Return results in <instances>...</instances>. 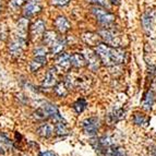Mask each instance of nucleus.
<instances>
[{
	"label": "nucleus",
	"instance_id": "18",
	"mask_svg": "<svg viewBox=\"0 0 156 156\" xmlns=\"http://www.w3.org/2000/svg\"><path fill=\"white\" fill-rule=\"evenodd\" d=\"M153 104H154V93L152 91H150L146 94V96L144 97L142 106H143V108L145 110H151Z\"/></svg>",
	"mask_w": 156,
	"mask_h": 156
},
{
	"label": "nucleus",
	"instance_id": "22",
	"mask_svg": "<svg viewBox=\"0 0 156 156\" xmlns=\"http://www.w3.org/2000/svg\"><path fill=\"white\" fill-rule=\"evenodd\" d=\"M86 101H85V99H83V98H80V99H78V101L73 104V108H74V110H76L78 114H81V112H83L84 109L86 108Z\"/></svg>",
	"mask_w": 156,
	"mask_h": 156
},
{
	"label": "nucleus",
	"instance_id": "15",
	"mask_svg": "<svg viewBox=\"0 0 156 156\" xmlns=\"http://www.w3.org/2000/svg\"><path fill=\"white\" fill-rule=\"evenodd\" d=\"M70 63L76 68H82L86 65L85 57L81 54H73L72 56H70Z\"/></svg>",
	"mask_w": 156,
	"mask_h": 156
},
{
	"label": "nucleus",
	"instance_id": "27",
	"mask_svg": "<svg viewBox=\"0 0 156 156\" xmlns=\"http://www.w3.org/2000/svg\"><path fill=\"white\" fill-rule=\"evenodd\" d=\"M134 122L136 123L138 126H142L143 123H145V122H146V118L144 117L143 115L135 114V115H134Z\"/></svg>",
	"mask_w": 156,
	"mask_h": 156
},
{
	"label": "nucleus",
	"instance_id": "23",
	"mask_svg": "<svg viewBox=\"0 0 156 156\" xmlns=\"http://www.w3.org/2000/svg\"><path fill=\"white\" fill-rule=\"evenodd\" d=\"M0 145L2 146L5 151H8L9 148H11V146H12L11 145V141L8 139V136L1 132H0Z\"/></svg>",
	"mask_w": 156,
	"mask_h": 156
},
{
	"label": "nucleus",
	"instance_id": "17",
	"mask_svg": "<svg viewBox=\"0 0 156 156\" xmlns=\"http://www.w3.org/2000/svg\"><path fill=\"white\" fill-rule=\"evenodd\" d=\"M43 36H44V43L46 45H48L49 47L58 39L57 34H56V32H54V31L46 32V33L43 34Z\"/></svg>",
	"mask_w": 156,
	"mask_h": 156
},
{
	"label": "nucleus",
	"instance_id": "9",
	"mask_svg": "<svg viewBox=\"0 0 156 156\" xmlns=\"http://www.w3.org/2000/svg\"><path fill=\"white\" fill-rule=\"evenodd\" d=\"M29 31V19L22 18L16 23V37L26 39Z\"/></svg>",
	"mask_w": 156,
	"mask_h": 156
},
{
	"label": "nucleus",
	"instance_id": "25",
	"mask_svg": "<svg viewBox=\"0 0 156 156\" xmlns=\"http://www.w3.org/2000/svg\"><path fill=\"white\" fill-rule=\"evenodd\" d=\"M55 92H56V94H57V95L63 97V96H66V95H67L68 89H67V86H66V84L61 82V83H59V84H57V85H56Z\"/></svg>",
	"mask_w": 156,
	"mask_h": 156
},
{
	"label": "nucleus",
	"instance_id": "19",
	"mask_svg": "<svg viewBox=\"0 0 156 156\" xmlns=\"http://www.w3.org/2000/svg\"><path fill=\"white\" fill-rule=\"evenodd\" d=\"M54 126H55V132L57 133L58 135L68 134V126H67V122H66L65 120L55 122V125Z\"/></svg>",
	"mask_w": 156,
	"mask_h": 156
},
{
	"label": "nucleus",
	"instance_id": "33",
	"mask_svg": "<svg viewBox=\"0 0 156 156\" xmlns=\"http://www.w3.org/2000/svg\"><path fill=\"white\" fill-rule=\"evenodd\" d=\"M0 12H1V3H0Z\"/></svg>",
	"mask_w": 156,
	"mask_h": 156
},
{
	"label": "nucleus",
	"instance_id": "8",
	"mask_svg": "<svg viewBox=\"0 0 156 156\" xmlns=\"http://www.w3.org/2000/svg\"><path fill=\"white\" fill-rule=\"evenodd\" d=\"M45 22L43 20H36L31 26V36L33 39H37L45 33Z\"/></svg>",
	"mask_w": 156,
	"mask_h": 156
},
{
	"label": "nucleus",
	"instance_id": "32",
	"mask_svg": "<svg viewBox=\"0 0 156 156\" xmlns=\"http://www.w3.org/2000/svg\"><path fill=\"white\" fill-rule=\"evenodd\" d=\"M152 153H153L154 156H156V147L154 148V150H152Z\"/></svg>",
	"mask_w": 156,
	"mask_h": 156
},
{
	"label": "nucleus",
	"instance_id": "6",
	"mask_svg": "<svg viewBox=\"0 0 156 156\" xmlns=\"http://www.w3.org/2000/svg\"><path fill=\"white\" fill-rule=\"evenodd\" d=\"M99 36L104 39L107 45H112L114 47L119 45V37L112 30H108V29L101 30L99 31Z\"/></svg>",
	"mask_w": 156,
	"mask_h": 156
},
{
	"label": "nucleus",
	"instance_id": "10",
	"mask_svg": "<svg viewBox=\"0 0 156 156\" xmlns=\"http://www.w3.org/2000/svg\"><path fill=\"white\" fill-rule=\"evenodd\" d=\"M70 66V55H68V54H61L56 60V67L59 71L65 72L69 69Z\"/></svg>",
	"mask_w": 156,
	"mask_h": 156
},
{
	"label": "nucleus",
	"instance_id": "7",
	"mask_svg": "<svg viewBox=\"0 0 156 156\" xmlns=\"http://www.w3.org/2000/svg\"><path fill=\"white\" fill-rule=\"evenodd\" d=\"M84 57H85L86 62H87V65H89V68L91 69V70L95 71V70H97V69H98V67H99V60H98V58L99 57L97 56L96 52H94L92 49H86Z\"/></svg>",
	"mask_w": 156,
	"mask_h": 156
},
{
	"label": "nucleus",
	"instance_id": "13",
	"mask_svg": "<svg viewBox=\"0 0 156 156\" xmlns=\"http://www.w3.org/2000/svg\"><path fill=\"white\" fill-rule=\"evenodd\" d=\"M46 62H47V60L45 56H35V58H34L31 61V63H30V69H31L32 72H35V71H37L38 69H41L43 66L46 65Z\"/></svg>",
	"mask_w": 156,
	"mask_h": 156
},
{
	"label": "nucleus",
	"instance_id": "4",
	"mask_svg": "<svg viewBox=\"0 0 156 156\" xmlns=\"http://www.w3.org/2000/svg\"><path fill=\"white\" fill-rule=\"evenodd\" d=\"M26 47V39L16 37L9 46V51L12 56H20Z\"/></svg>",
	"mask_w": 156,
	"mask_h": 156
},
{
	"label": "nucleus",
	"instance_id": "26",
	"mask_svg": "<svg viewBox=\"0 0 156 156\" xmlns=\"http://www.w3.org/2000/svg\"><path fill=\"white\" fill-rule=\"evenodd\" d=\"M27 1V0H10V2H9V5H10V7L12 9H14V10H16V9L21 8L22 5H25V2Z\"/></svg>",
	"mask_w": 156,
	"mask_h": 156
},
{
	"label": "nucleus",
	"instance_id": "2",
	"mask_svg": "<svg viewBox=\"0 0 156 156\" xmlns=\"http://www.w3.org/2000/svg\"><path fill=\"white\" fill-rule=\"evenodd\" d=\"M92 12L95 16V18L97 19V21L104 26H108L110 24L114 23L115 16L112 13H109L108 11H106L103 8H98V7H94L92 8Z\"/></svg>",
	"mask_w": 156,
	"mask_h": 156
},
{
	"label": "nucleus",
	"instance_id": "31",
	"mask_svg": "<svg viewBox=\"0 0 156 156\" xmlns=\"http://www.w3.org/2000/svg\"><path fill=\"white\" fill-rule=\"evenodd\" d=\"M41 156H58V155L52 151H45L43 153H41Z\"/></svg>",
	"mask_w": 156,
	"mask_h": 156
},
{
	"label": "nucleus",
	"instance_id": "12",
	"mask_svg": "<svg viewBox=\"0 0 156 156\" xmlns=\"http://www.w3.org/2000/svg\"><path fill=\"white\" fill-rule=\"evenodd\" d=\"M55 26L60 33H67L70 30V22L65 16H58L55 20Z\"/></svg>",
	"mask_w": 156,
	"mask_h": 156
},
{
	"label": "nucleus",
	"instance_id": "24",
	"mask_svg": "<svg viewBox=\"0 0 156 156\" xmlns=\"http://www.w3.org/2000/svg\"><path fill=\"white\" fill-rule=\"evenodd\" d=\"M142 23L145 30H150L152 27V23H153V16L150 13H145L142 19Z\"/></svg>",
	"mask_w": 156,
	"mask_h": 156
},
{
	"label": "nucleus",
	"instance_id": "16",
	"mask_svg": "<svg viewBox=\"0 0 156 156\" xmlns=\"http://www.w3.org/2000/svg\"><path fill=\"white\" fill-rule=\"evenodd\" d=\"M66 47V41L62 38H58L54 44L50 46V51L51 54H60Z\"/></svg>",
	"mask_w": 156,
	"mask_h": 156
},
{
	"label": "nucleus",
	"instance_id": "30",
	"mask_svg": "<svg viewBox=\"0 0 156 156\" xmlns=\"http://www.w3.org/2000/svg\"><path fill=\"white\" fill-rule=\"evenodd\" d=\"M46 52L47 51L45 48H37V49L34 51V54H35V56H45Z\"/></svg>",
	"mask_w": 156,
	"mask_h": 156
},
{
	"label": "nucleus",
	"instance_id": "29",
	"mask_svg": "<svg viewBox=\"0 0 156 156\" xmlns=\"http://www.w3.org/2000/svg\"><path fill=\"white\" fill-rule=\"evenodd\" d=\"M90 3H95L97 5H101V7H105L108 3V0H87Z\"/></svg>",
	"mask_w": 156,
	"mask_h": 156
},
{
	"label": "nucleus",
	"instance_id": "11",
	"mask_svg": "<svg viewBox=\"0 0 156 156\" xmlns=\"http://www.w3.org/2000/svg\"><path fill=\"white\" fill-rule=\"evenodd\" d=\"M55 133V126L51 123H44L37 129V134L42 138H50Z\"/></svg>",
	"mask_w": 156,
	"mask_h": 156
},
{
	"label": "nucleus",
	"instance_id": "1",
	"mask_svg": "<svg viewBox=\"0 0 156 156\" xmlns=\"http://www.w3.org/2000/svg\"><path fill=\"white\" fill-rule=\"evenodd\" d=\"M97 56L99 57L101 61L106 66H115L120 65L125 61V50L117 47H110L109 45L101 44L97 45L96 51Z\"/></svg>",
	"mask_w": 156,
	"mask_h": 156
},
{
	"label": "nucleus",
	"instance_id": "21",
	"mask_svg": "<svg viewBox=\"0 0 156 156\" xmlns=\"http://www.w3.org/2000/svg\"><path fill=\"white\" fill-rule=\"evenodd\" d=\"M123 117H125V112H123L122 109H119V110H116V112H112L108 118H109L110 122L114 123V122H117L118 120H120Z\"/></svg>",
	"mask_w": 156,
	"mask_h": 156
},
{
	"label": "nucleus",
	"instance_id": "3",
	"mask_svg": "<svg viewBox=\"0 0 156 156\" xmlns=\"http://www.w3.org/2000/svg\"><path fill=\"white\" fill-rule=\"evenodd\" d=\"M41 10H42V3L39 0H27L23 8L24 16L25 18L33 16L38 12H41Z\"/></svg>",
	"mask_w": 156,
	"mask_h": 156
},
{
	"label": "nucleus",
	"instance_id": "28",
	"mask_svg": "<svg viewBox=\"0 0 156 156\" xmlns=\"http://www.w3.org/2000/svg\"><path fill=\"white\" fill-rule=\"evenodd\" d=\"M70 2V0H51V5H56V7H62Z\"/></svg>",
	"mask_w": 156,
	"mask_h": 156
},
{
	"label": "nucleus",
	"instance_id": "5",
	"mask_svg": "<svg viewBox=\"0 0 156 156\" xmlns=\"http://www.w3.org/2000/svg\"><path fill=\"white\" fill-rule=\"evenodd\" d=\"M98 127H99V121H98V119L95 117L87 118V119H85L83 122H82L83 131L89 135L96 134Z\"/></svg>",
	"mask_w": 156,
	"mask_h": 156
},
{
	"label": "nucleus",
	"instance_id": "20",
	"mask_svg": "<svg viewBox=\"0 0 156 156\" xmlns=\"http://www.w3.org/2000/svg\"><path fill=\"white\" fill-rule=\"evenodd\" d=\"M83 39L85 41L86 44L89 45H98L101 43L98 42V36H96L95 34H84Z\"/></svg>",
	"mask_w": 156,
	"mask_h": 156
},
{
	"label": "nucleus",
	"instance_id": "14",
	"mask_svg": "<svg viewBox=\"0 0 156 156\" xmlns=\"http://www.w3.org/2000/svg\"><path fill=\"white\" fill-rule=\"evenodd\" d=\"M57 82V76H56L55 70H50L47 71L46 76L44 78V81H43V86H46V87H50V86H54Z\"/></svg>",
	"mask_w": 156,
	"mask_h": 156
}]
</instances>
